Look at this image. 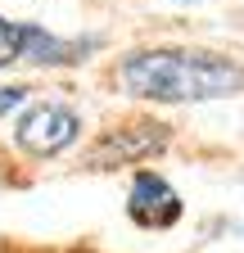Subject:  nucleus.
<instances>
[{
  "instance_id": "nucleus-1",
  "label": "nucleus",
  "mask_w": 244,
  "mask_h": 253,
  "mask_svg": "<svg viewBox=\"0 0 244 253\" xmlns=\"http://www.w3.org/2000/svg\"><path fill=\"white\" fill-rule=\"evenodd\" d=\"M127 95L159 104H199L244 90V63L212 50H136L118 63Z\"/></svg>"
},
{
  "instance_id": "nucleus-2",
  "label": "nucleus",
  "mask_w": 244,
  "mask_h": 253,
  "mask_svg": "<svg viewBox=\"0 0 244 253\" xmlns=\"http://www.w3.org/2000/svg\"><path fill=\"white\" fill-rule=\"evenodd\" d=\"M77 136H81V118L68 104H32V109L18 118V126H14V140L32 154V158L64 154Z\"/></svg>"
},
{
  "instance_id": "nucleus-3",
  "label": "nucleus",
  "mask_w": 244,
  "mask_h": 253,
  "mask_svg": "<svg viewBox=\"0 0 244 253\" xmlns=\"http://www.w3.org/2000/svg\"><path fill=\"white\" fill-rule=\"evenodd\" d=\"M167 145V126L159 122H127V126H113L109 136H100L90 145L86 163L90 168H122V163H140V158H154Z\"/></svg>"
},
{
  "instance_id": "nucleus-4",
  "label": "nucleus",
  "mask_w": 244,
  "mask_h": 253,
  "mask_svg": "<svg viewBox=\"0 0 244 253\" xmlns=\"http://www.w3.org/2000/svg\"><path fill=\"white\" fill-rule=\"evenodd\" d=\"M127 217L140 231H167L181 221V199L159 172H136L131 195H127Z\"/></svg>"
},
{
  "instance_id": "nucleus-5",
  "label": "nucleus",
  "mask_w": 244,
  "mask_h": 253,
  "mask_svg": "<svg viewBox=\"0 0 244 253\" xmlns=\"http://www.w3.org/2000/svg\"><path fill=\"white\" fill-rule=\"evenodd\" d=\"M86 50H90V41H59L45 27L23 23V59H32V63H77V59H86Z\"/></svg>"
},
{
  "instance_id": "nucleus-6",
  "label": "nucleus",
  "mask_w": 244,
  "mask_h": 253,
  "mask_svg": "<svg viewBox=\"0 0 244 253\" xmlns=\"http://www.w3.org/2000/svg\"><path fill=\"white\" fill-rule=\"evenodd\" d=\"M14 59H23V23L0 18V68L14 63Z\"/></svg>"
},
{
  "instance_id": "nucleus-7",
  "label": "nucleus",
  "mask_w": 244,
  "mask_h": 253,
  "mask_svg": "<svg viewBox=\"0 0 244 253\" xmlns=\"http://www.w3.org/2000/svg\"><path fill=\"white\" fill-rule=\"evenodd\" d=\"M23 95H27L23 86H0V118H5L9 109H18V104H23Z\"/></svg>"
}]
</instances>
